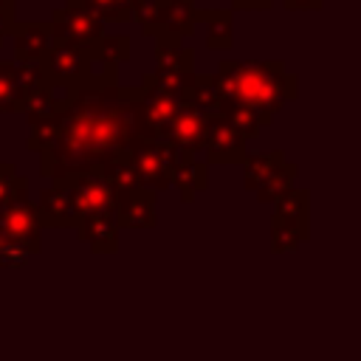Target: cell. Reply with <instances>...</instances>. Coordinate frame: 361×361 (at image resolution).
<instances>
[{"mask_svg":"<svg viewBox=\"0 0 361 361\" xmlns=\"http://www.w3.org/2000/svg\"><path fill=\"white\" fill-rule=\"evenodd\" d=\"M25 189H28L25 175H20L14 164H0V206L8 203L17 192H25Z\"/></svg>","mask_w":361,"mask_h":361,"instance_id":"obj_22","label":"cell"},{"mask_svg":"<svg viewBox=\"0 0 361 361\" xmlns=\"http://www.w3.org/2000/svg\"><path fill=\"white\" fill-rule=\"evenodd\" d=\"M39 234H42V226L28 192H17L8 203L0 206V237L23 245L31 257H37L42 251Z\"/></svg>","mask_w":361,"mask_h":361,"instance_id":"obj_8","label":"cell"},{"mask_svg":"<svg viewBox=\"0 0 361 361\" xmlns=\"http://www.w3.org/2000/svg\"><path fill=\"white\" fill-rule=\"evenodd\" d=\"M220 104L248 107L274 121V116L296 99V73L282 59H223L214 73Z\"/></svg>","mask_w":361,"mask_h":361,"instance_id":"obj_2","label":"cell"},{"mask_svg":"<svg viewBox=\"0 0 361 361\" xmlns=\"http://www.w3.org/2000/svg\"><path fill=\"white\" fill-rule=\"evenodd\" d=\"M34 206H37L39 226H48V228H68L71 226V228H76L79 212H76V197H73V189H71L68 178L51 180V186L39 192V200Z\"/></svg>","mask_w":361,"mask_h":361,"instance_id":"obj_11","label":"cell"},{"mask_svg":"<svg viewBox=\"0 0 361 361\" xmlns=\"http://www.w3.org/2000/svg\"><path fill=\"white\" fill-rule=\"evenodd\" d=\"M11 25H14V8H6V6H0V45H3V39L8 37Z\"/></svg>","mask_w":361,"mask_h":361,"instance_id":"obj_24","label":"cell"},{"mask_svg":"<svg viewBox=\"0 0 361 361\" xmlns=\"http://www.w3.org/2000/svg\"><path fill=\"white\" fill-rule=\"evenodd\" d=\"M93 51L90 48H82L76 42L51 37V48H48V54L42 59L45 82H51L54 87L96 85L93 82Z\"/></svg>","mask_w":361,"mask_h":361,"instance_id":"obj_5","label":"cell"},{"mask_svg":"<svg viewBox=\"0 0 361 361\" xmlns=\"http://www.w3.org/2000/svg\"><path fill=\"white\" fill-rule=\"evenodd\" d=\"M28 262H31V254L23 245L0 237V268H23Z\"/></svg>","mask_w":361,"mask_h":361,"instance_id":"obj_23","label":"cell"},{"mask_svg":"<svg viewBox=\"0 0 361 361\" xmlns=\"http://www.w3.org/2000/svg\"><path fill=\"white\" fill-rule=\"evenodd\" d=\"M135 99L138 85L56 87L51 118L34 124L25 138V147L39 152V175L56 180L127 155L135 141Z\"/></svg>","mask_w":361,"mask_h":361,"instance_id":"obj_1","label":"cell"},{"mask_svg":"<svg viewBox=\"0 0 361 361\" xmlns=\"http://www.w3.org/2000/svg\"><path fill=\"white\" fill-rule=\"evenodd\" d=\"M195 3L189 0H138L133 17L147 37H189L195 31Z\"/></svg>","mask_w":361,"mask_h":361,"instance_id":"obj_6","label":"cell"},{"mask_svg":"<svg viewBox=\"0 0 361 361\" xmlns=\"http://www.w3.org/2000/svg\"><path fill=\"white\" fill-rule=\"evenodd\" d=\"M25 107V93L17 79V62L3 59L0 62V113H20Z\"/></svg>","mask_w":361,"mask_h":361,"instance_id":"obj_18","label":"cell"},{"mask_svg":"<svg viewBox=\"0 0 361 361\" xmlns=\"http://www.w3.org/2000/svg\"><path fill=\"white\" fill-rule=\"evenodd\" d=\"M206 183H209L206 161H197V155L178 149V158H175V166H172V186L180 192V200L192 203L195 195L206 189Z\"/></svg>","mask_w":361,"mask_h":361,"instance_id":"obj_15","label":"cell"},{"mask_svg":"<svg viewBox=\"0 0 361 361\" xmlns=\"http://www.w3.org/2000/svg\"><path fill=\"white\" fill-rule=\"evenodd\" d=\"M274 223H271V248L276 254L296 251L310 237V195L307 189H285L274 203Z\"/></svg>","mask_w":361,"mask_h":361,"instance_id":"obj_4","label":"cell"},{"mask_svg":"<svg viewBox=\"0 0 361 361\" xmlns=\"http://www.w3.org/2000/svg\"><path fill=\"white\" fill-rule=\"evenodd\" d=\"M296 175H299V166L288 164L282 149L251 152L243 158V183L248 192L257 195L259 203H274L285 189L293 186Z\"/></svg>","mask_w":361,"mask_h":361,"instance_id":"obj_3","label":"cell"},{"mask_svg":"<svg viewBox=\"0 0 361 361\" xmlns=\"http://www.w3.org/2000/svg\"><path fill=\"white\" fill-rule=\"evenodd\" d=\"M322 3L324 0H282V6H285V11H302V8H322Z\"/></svg>","mask_w":361,"mask_h":361,"instance_id":"obj_25","label":"cell"},{"mask_svg":"<svg viewBox=\"0 0 361 361\" xmlns=\"http://www.w3.org/2000/svg\"><path fill=\"white\" fill-rule=\"evenodd\" d=\"M178 149L161 141L135 138L130 147V169L138 189L147 192H164L172 186V166H175Z\"/></svg>","mask_w":361,"mask_h":361,"instance_id":"obj_7","label":"cell"},{"mask_svg":"<svg viewBox=\"0 0 361 361\" xmlns=\"http://www.w3.org/2000/svg\"><path fill=\"white\" fill-rule=\"evenodd\" d=\"M118 228H152L155 226V195L147 189H130L116 195Z\"/></svg>","mask_w":361,"mask_h":361,"instance_id":"obj_14","label":"cell"},{"mask_svg":"<svg viewBox=\"0 0 361 361\" xmlns=\"http://www.w3.org/2000/svg\"><path fill=\"white\" fill-rule=\"evenodd\" d=\"M14 62H42L51 48V25L45 20H28L11 25Z\"/></svg>","mask_w":361,"mask_h":361,"instance_id":"obj_13","label":"cell"},{"mask_svg":"<svg viewBox=\"0 0 361 361\" xmlns=\"http://www.w3.org/2000/svg\"><path fill=\"white\" fill-rule=\"evenodd\" d=\"M48 25H51V37L76 42V45L90 48V51L104 37V23L82 0H65L62 8H54Z\"/></svg>","mask_w":361,"mask_h":361,"instance_id":"obj_9","label":"cell"},{"mask_svg":"<svg viewBox=\"0 0 361 361\" xmlns=\"http://www.w3.org/2000/svg\"><path fill=\"white\" fill-rule=\"evenodd\" d=\"M217 113L226 116V118L245 135V141H248V138H257V135L262 133V127L271 124V118H265V116H259V113H254V110H248V107H237V104H220Z\"/></svg>","mask_w":361,"mask_h":361,"instance_id":"obj_20","label":"cell"},{"mask_svg":"<svg viewBox=\"0 0 361 361\" xmlns=\"http://www.w3.org/2000/svg\"><path fill=\"white\" fill-rule=\"evenodd\" d=\"M189 3H195V0H189Z\"/></svg>","mask_w":361,"mask_h":361,"instance_id":"obj_27","label":"cell"},{"mask_svg":"<svg viewBox=\"0 0 361 361\" xmlns=\"http://www.w3.org/2000/svg\"><path fill=\"white\" fill-rule=\"evenodd\" d=\"M195 23H203L206 28V48L212 51H228L234 45L231 37V11L228 8H209V11H195Z\"/></svg>","mask_w":361,"mask_h":361,"instance_id":"obj_17","label":"cell"},{"mask_svg":"<svg viewBox=\"0 0 361 361\" xmlns=\"http://www.w3.org/2000/svg\"><path fill=\"white\" fill-rule=\"evenodd\" d=\"M102 23L113 20V23H130L133 20V8L138 0H82Z\"/></svg>","mask_w":361,"mask_h":361,"instance_id":"obj_21","label":"cell"},{"mask_svg":"<svg viewBox=\"0 0 361 361\" xmlns=\"http://www.w3.org/2000/svg\"><path fill=\"white\" fill-rule=\"evenodd\" d=\"M189 102L203 116H214L220 110V93H217V85H214V73H195L192 90H189Z\"/></svg>","mask_w":361,"mask_h":361,"instance_id":"obj_19","label":"cell"},{"mask_svg":"<svg viewBox=\"0 0 361 361\" xmlns=\"http://www.w3.org/2000/svg\"><path fill=\"white\" fill-rule=\"evenodd\" d=\"M203 127H206V116L189 102V104H183V107L175 113V118H172V124H169V130H166V135H164V144H169V147H175V149H180V152L200 155Z\"/></svg>","mask_w":361,"mask_h":361,"instance_id":"obj_12","label":"cell"},{"mask_svg":"<svg viewBox=\"0 0 361 361\" xmlns=\"http://www.w3.org/2000/svg\"><path fill=\"white\" fill-rule=\"evenodd\" d=\"M155 71L158 73H195V51L189 45H180L178 37H158Z\"/></svg>","mask_w":361,"mask_h":361,"instance_id":"obj_16","label":"cell"},{"mask_svg":"<svg viewBox=\"0 0 361 361\" xmlns=\"http://www.w3.org/2000/svg\"><path fill=\"white\" fill-rule=\"evenodd\" d=\"M200 152L206 164H243L245 158V135L220 113L206 116Z\"/></svg>","mask_w":361,"mask_h":361,"instance_id":"obj_10","label":"cell"},{"mask_svg":"<svg viewBox=\"0 0 361 361\" xmlns=\"http://www.w3.org/2000/svg\"><path fill=\"white\" fill-rule=\"evenodd\" d=\"M271 3L274 0H231V6L234 8H248V11H259V8H271Z\"/></svg>","mask_w":361,"mask_h":361,"instance_id":"obj_26","label":"cell"}]
</instances>
